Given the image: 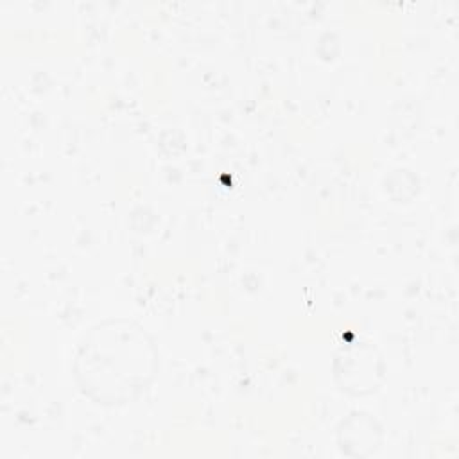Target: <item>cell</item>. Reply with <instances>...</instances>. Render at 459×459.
<instances>
[{
	"instance_id": "6da1fadb",
	"label": "cell",
	"mask_w": 459,
	"mask_h": 459,
	"mask_svg": "<svg viewBox=\"0 0 459 459\" xmlns=\"http://www.w3.org/2000/svg\"><path fill=\"white\" fill-rule=\"evenodd\" d=\"M75 366L86 394L113 405L129 402L151 382L156 355L140 328L113 321L91 330Z\"/></svg>"
}]
</instances>
